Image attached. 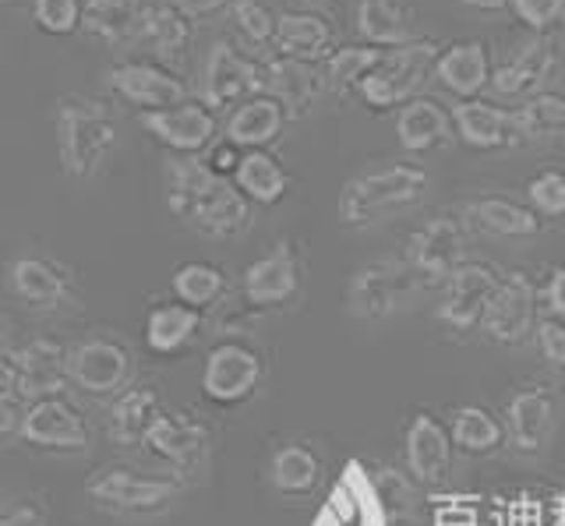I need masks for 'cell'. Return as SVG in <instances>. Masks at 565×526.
<instances>
[{
    "label": "cell",
    "instance_id": "15",
    "mask_svg": "<svg viewBox=\"0 0 565 526\" xmlns=\"http://www.w3.org/2000/svg\"><path fill=\"white\" fill-rule=\"evenodd\" d=\"M8 287L18 301H25L32 308H61L75 301V272L61 266V261H53L50 255H35V251L11 258Z\"/></svg>",
    "mask_w": 565,
    "mask_h": 526
},
{
    "label": "cell",
    "instance_id": "39",
    "mask_svg": "<svg viewBox=\"0 0 565 526\" xmlns=\"http://www.w3.org/2000/svg\"><path fill=\"white\" fill-rule=\"evenodd\" d=\"M318 455L308 446H282L273 455V466H269V477L273 487L279 495H311L318 487Z\"/></svg>",
    "mask_w": 565,
    "mask_h": 526
},
{
    "label": "cell",
    "instance_id": "4",
    "mask_svg": "<svg viewBox=\"0 0 565 526\" xmlns=\"http://www.w3.org/2000/svg\"><path fill=\"white\" fill-rule=\"evenodd\" d=\"M441 54V43L435 40H411L403 46L385 50L382 64L358 85V99L367 110H399L417 93L424 89V82L435 78V61Z\"/></svg>",
    "mask_w": 565,
    "mask_h": 526
},
{
    "label": "cell",
    "instance_id": "24",
    "mask_svg": "<svg viewBox=\"0 0 565 526\" xmlns=\"http://www.w3.org/2000/svg\"><path fill=\"white\" fill-rule=\"evenodd\" d=\"M146 446L159 455V460L173 463L177 470H202L209 455V431L188 414H170L156 420Z\"/></svg>",
    "mask_w": 565,
    "mask_h": 526
},
{
    "label": "cell",
    "instance_id": "19",
    "mask_svg": "<svg viewBox=\"0 0 565 526\" xmlns=\"http://www.w3.org/2000/svg\"><path fill=\"white\" fill-rule=\"evenodd\" d=\"M300 290V258L290 240H279L244 269V297L255 308H279Z\"/></svg>",
    "mask_w": 565,
    "mask_h": 526
},
{
    "label": "cell",
    "instance_id": "49",
    "mask_svg": "<svg viewBox=\"0 0 565 526\" xmlns=\"http://www.w3.org/2000/svg\"><path fill=\"white\" fill-rule=\"evenodd\" d=\"M170 4L181 14H188L191 22H202V19H212V14H220V11H230L237 0H170Z\"/></svg>",
    "mask_w": 565,
    "mask_h": 526
},
{
    "label": "cell",
    "instance_id": "44",
    "mask_svg": "<svg viewBox=\"0 0 565 526\" xmlns=\"http://www.w3.org/2000/svg\"><path fill=\"white\" fill-rule=\"evenodd\" d=\"M32 22L50 36H71L82 29V0H32Z\"/></svg>",
    "mask_w": 565,
    "mask_h": 526
},
{
    "label": "cell",
    "instance_id": "53",
    "mask_svg": "<svg viewBox=\"0 0 565 526\" xmlns=\"http://www.w3.org/2000/svg\"><path fill=\"white\" fill-rule=\"evenodd\" d=\"M0 526H43L40 508H11V513H0Z\"/></svg>",
    "mask_w": 565,
    "mask_h": 526
},
{
    "label": "cell",
    "instance_id": "21",
    "mask_svg": "<svg viewBox=\"0 0 565 526\" xmlns=\"http://www.w3.org/2000/svg\"><path fill=\"white\" fill-rule=\"evenodd\" d=\"M491 50L484 40H456L441 46L435 61V82L446 93H452L459 103L481 99V93L491 85Z\"/></svg>",
    "mask_w": 565,
    "mask_h": 526
},
{
    "label": "cell",
    "instance_id": "8",
    "mask_svg": "<svg viewBox=\"0 0 565 526\" xmlns=\"http://www.w3.org/2000/svg\"><path fill=\"white\" fill-rule=\"evenodd\" d=\"M85 491L99 508H110V513H156V508L170 505L181 487L170 477H146L128 466H106L88 481Z\"/></svg>",
    "mask_w": 565,
    "mask_h": 526
},
{
    "label": "cell",
    "instance_id": "11",
    "mask_svg": "<svg viewBox=\"0 0 565 526\" xmlns=\"http://www.w3.org/2000/svg\"><path fill=\"white\" fill-rule=\"evenodd\" d=\"M106 85L124 99L138 107V114H152V110H170L177 103H188V82L181 75H173L163 64H149V61H124L114 64L106 72Z\"/></svg>",
    "mask_w": 565,
    "mask_h": 526
},
{
    "label": "cell",
    "instance_id": "25",
    "mask_svg": "<svg viewBox=\"0 0 565 526\" xmlns=\"http://www.w3.org/2000/svg\"><path fill=\"white\" fill-rule=\"evenodd\" d=\"M396 138L406 152L424 155V152H435L441 146H449L456 138V125H452V114L441 107L438 99L431 96H417L411 99L406 107H399L396 114Z\"/></svg>",
    "mask_w": 565,
    "mask_h": 526
},
{
    "label": "cell",
    "instance_id": "34",
    "mask_svg": "<svg viewBox=\"0 0 565 526\" xmlns=\"http://www.w3.org/2000/svg\"><path fill=\"white\" fill-rule=\"evenodd\" d=\"M163 417V402L146 385H135V389H124L110 410V434L120 446H138L146 442L156 420Z\"/></svg>",
    "mask_w": 565,
    "mask_h": 526
},
{
    "label": "cell",
    "instance_id": "13",
    "mask_svg": "<svg viewBox=\"0 0 565 526\" xmlns=\"http://www.w3.org/2000/svg\"><path fill=\"white\" fill-rule=\"evenodd\" d=\"M470 244L467 219L459 216H438L431 223H424L420 230L411 237V266L428 279V283H446V279L463 266Z\"/></svg>",
    "mask_w": 565,
    "mask_h": 526
},
{
    "label": "cell",
    "instance_id": "7",
    "mask_svg": "<svg viewBox=\"0 0 565 526\" xmlns=\"http://www.w3.org/2000/svg\"><path fill=\"white\" fill-rule=\"evenodd\" d=\"M131 350L110 336H88L67 346V378L88 396H117L131 382Z\"/></svg>",
    "mask_w": 565,
    "mask_h": 526
},
{
    "label": "cell",
    "instance_id": "5",
    "mask_svg": "<svg viewBox=\"0 0 565 526\" xmlns=\"http://www.w3.org/2000/svg\"><path fill=\"white\" fill-rule=\"evenodd\" d=\"M420 287H428L411 258H375L353 272L347 287V311L361 322H385L417 301Z\"/></svg>",
    "mask_w": 565,
    "mask_h": 526
},
{
    "label": "cell",
    "instance_id": "41",
    "mask_svg": "<svg viewBox=\"0 0 565 526\" xmlns=\"http://www.w3.org/2000/svg\"><path fill=\"white\" fill-rule=\"evenodd\" d=\"M449 434H452V446H459L463 452H473V455H488L502 446L499 420L481 407H459Z\"/></svg>",
    "mask_w": 565,
    "mask_h": 526
},
{
    "label": "cell",
    "instance_id": "48",
    "mask_svg": "<svg viewBox=\"0 0 565 526\" xmlns=\"http://www.w3.org/2000/svg\"><path fill=\"white\" fill-rule=\"evenodd\" d=\"M241 155H244V149L241 146H234L230 138H223V142H216L209 149V155H205V163L220 173V178H230L234 181V173H237V167H241Z\"/></svg>",
    "mask_w": 565,
    "mask_h": 526
},
{
    "label": "cell",
    "instance_id": "46",
    "mask_svg": "<svg viewBox=\"0 0 565 526\" xmlns=\"http://www.w3.org/2000/svg\"><path fill=\"white\" fill-rule=\"evenodd\" d=\"M375 491H379V498H382V505H385V513L388 508H411L414 505V484L403 477L399 470H393V466H379L375 470Z\"/></svg>",
    "mask_w": 565,
    "mask_h": 526
},
{
    "label": "cell",
    "instance_id": "6",
    "mask_svg": "<svg viewBox=\"0 0 565 526\" xmlns=\"http://www.w3.org/2000/svg\"><path fill=\"white\" fill-rule=\"evenodd\" d=\"M562 50L555 32H530V40L512 46V54L491 72V93L499 99H516L526 103L547 89V82L558 75Z\"/></svg>",
    "mask_w": 565,
    "mask_h": 526
},
{
    "label": "cell",
    "instance_id": "42",
    "mask_svg": "<svg viewBox=\"0 0 565 526\" xmlns=\"http://www.w3.org/2000/svg\"><path fill=\"white\" fill-rule=\"evenodd\" d=\"M230 22H234V29L252 46L276 43L279 14L269 4H262V0H237V4L230 8Z\"/></svg>",
    "mask_w": 565,
    "mask_h": 526
},
{
    "label": "cell",
    "instance_id": "18",
    "mask_svg": "<svg viewBox=\"0 0 565 526\" xmlns=\"http://www.w3.org/2000/svg\"><path fill=\"white\" fill-rule=\"evenodd\" d=\"M29 446L40 449H64V452H78L88 446V428L78 417V410L71 407L64 396H46V399H32L29 410H22V431Z\"/></svg>",
    "mask_w": 565,
    "mask_h": 526
},
{
    "label": "cell",
    "instance_id": "29",
    "mask_svg": "<svg viewBox=\"0 0 565 526\" xmlns=\"http://www.w3.org/2000/svg\"><path fill=\"white\" fill-rule=\"evenodd\" d=\"M149 0H82V29L110 46L141 40Z\"/></svg>",
    "mask_w": 565,
    "mask_h": 526
},
{
    "label": "cell",
    "instance_id": "50",
    "mask_svg": "<svg viewBox=\"0 0 565 526\" xmlns=\"http://www.w3.org/2000/svg\"><path fill=\"white\" fill-rule=\"evenodd\" d=\"M544 304L552 308V314L565 319V266H558V269L552 272V279H547V287H544Z\"/></svg>",
    "mask_w": 565,
    "mask_h": 526
},
{
    "label": "cell",
    "instance_id": "28",
    "mask_svg": "<svg viewBox=\"0 0 565 526\" xmlns=\"http://www.w3.org/2000/svg\"><path fill=\"white\" fill-rule=\"evenodd\" d=\"M273 46L282 57L326 64V57L335 50V29L318 11H287V14H279Z\"/></svg>",
    "mask_w": 565,
    "mask_h": 526
},
{
    "label": "cell",
    "instance_id": "31",
    "mask_svg": "<svg viewBox=\"0 0 565 526\" xmlns=\"http://www.w3.org/2000/svg\"><path fill=\"white\" fill-rule=\"evenodd\" d=\"M463 219L481 226L484 234L505 237V240H530L541 234V216L530 205H520L502 195H488V198H473L463 208Z\"/></svg>",
    "mask_w": 565,
    "mask_h": 526
},
{
    "label": "cell",
    "instance_id": "16",
    "mask_svg": "<svg viewBox=\"0 0 565 526\" xmlns=\"http://www.w3.org/2000/svg\"><path fill=\"white\" fill-rule=\"evenodd\" d=\"M537 325V290L523 272L505 276L499 290H494L488 314H484V329L494 343L502 346H516L530 336V329Z\"/></svg>",
    "mask_w": 565,
    "mask_h": 526
},
{
    "label": "cell",
    "instance_id": "40",
    "mask_svg": "<svg viewBox=\"0 0 565 526\" xmlns=\"http://www.w3.org/2000/svg\"><path fill=\"white\" fill-rule=\"evenodd\" d=\"M170 287L177 293V301L202 311L209 304H216L223 290H226V276L220 266H212V261H184L181 269L173 272Z\"/></svg>",
    "mask_w": 565,
    "mask_h": 526
},
{
    "label": "cell",
    "instance_id": "55",
    "mask_svg": "<svg viewBox=\"0 0 565 526\" xmlns=\"http://www.w3.org/2000/svg\"><path fill=\"white\" fill-rule=\"evenodd\" d=\"M4 343H8V322L0 319V346H4Z\"/></svg>",
    "mask_w": 565,
    "mask_h": 526
},
{
    "label": "cell",
    "instance_id": "38",
    "mask_svg": "<svg viewBox=\"0 0 565 526\" xmlns=\"http://www.w3.org/2000/svg\"><path fill=\"white\" fill-rule=\"evenodd\" d=\"M523 142H555L565 138V93L544 89L516 107Z\"/></svg>",
    "mask_w": 565,
    "mask_h": 526
},
{
    "label": "cell",
    "instance_id": "1",
    "mask_svg": "<svg viewBox=\"0 0 565 526\" xmlns=\"http://www.w3.org/2000/svg\"><path fill=\"white\" fill-rule=\"evenodd\" d=\"M167 205L177 219L209 237H237L252 223V202L241 187L220 178L202 155H173L163 163Z\"/></svg>",
    "mask_w": 565,
    "mask_h": 526
},
{
    "label": "cell",
    "instance_id": "23",
    "mask_svg": "<svg viewBox=\"0 0 565 526\" xmlns=\"http://www.w3.org/2000/svg\"><path fill=\"white\" fill-rule=\"evenodd\" d=\"M558 417V399L544 385H526L509 399V438L520 452H541Z\"/></svg>",
    "mask_w": 565,
    "mask_h": 526
},
{
    "label": "cell",
    "instance_id": "17",
    "mask_svg": "<svg viewBox=\"0 0 565 526\" xmlns=\"http://www.w3.org/2000/svg\"><path fill=\"white\" fill-rule=\"evenodd\" d=\"M262 382V361L255 357V350H247L241 343H223L205 357L202 372V393L212 402H244L258 389Z\"/></svg>",
    "mask_w": 565,
    "mask_h": 526
},
{
    "label": "cell",
    "instance_id": "9",
    "mask_svg": "<svg viewBox=\"0 0 565 526\" xmlns=\"http://www.w3.org/2000/svg\"><path fill=\"white\" fill-rule=\"evenodd\" d=\"M262 93V64H255L234 43H212L205 67H202V103L209 110L241 107L252 96Z\"/></svg>",
    "mask_w": 565,
    "mask_h": 526
},
{
    "label": "cell",
    "instance_id": "52",
    "mask_svg": "<svg viewBox=\"0 0 565 526\" xmlns=\"http://www.w3.org/2000/svg\"><path fill=\"white\" fill-rule=\"evenodd\" d=\"M22 431V410L14 407V399H0V438Z\"/></svg>",
    "mask_w": 565,
    "mask_h": 526
},
{
    "label": "cell",
    "instance_id": "27",
    "mask_svg": "<svg viewBox=\"0 0 565 526\" xmlns=\"http://www.w3.org/2000/svg\"><path fill=\"white\" fill-rule=\"evenodd\" d=\"M18 378H22V396L25 399H46L61 396L67 378V350L53 340H32L29 346L14 350Z\"/></svg>",
    "mask_w": 565,
    "mask_h": 526
},
{
    "label": "cell",
    "instance_id": "45",
    "mask_svg": "<svg viewBox=\"0 0 565 526\" xmlns=\"http://www.w3.org/2000/svg\"><path fill=\"white\" fill-rule=\"evenodd\" d=\"M509 8L530 32H541V36L565 22V0H509Z\"/></svg>",
    "mask_w": 565,
    "mask_h": 526
},
{
    "label": "cell",
    "instance_id": "3",
    "mask_svg": "<svg viewBox=\"0 0 565 526\" xmlns=\"http://www.w3.org/2000/svg\"><path fill=\"white\" fill-rule=\"evenodd\" d=\"M53 128L61 170L78 184L96 181L120 138L114 110L88 96H64L53 110Z\"/></svg>",
    "mask_w": 565,
    "mask_h": 526
},
{
    "label": "cell",
    "instance_id": "26",
    "mask_svg": "<svg viewBox=\"0 0 565 526\" xmlns=\"http://www.w3.org/2000/svg\"><path fill=\"white\" fill-rule=\"evenodd\" d=\"M452 434L431 414H417L406 428V470L420 484H438L449 473Z\"/></svg>",
    "mask_w": 565,
    "mask_h": 526
},
{
    "label": "cell",
    "instance_id": "33",
    "mask_svg": "<svg viewBox=\"0 0 565 526\" xmlns=\"http://www.w3.org/2000/svg\"><path fill=\"white\" fill-rule=\"evenodd\" d=\"M234 184L241 187V195L255 205H276L290 191V173L282 170V163L273 152L265 149H247L241 155V167L234 173Z\"/></svg>",
    "mask_w": 565,
    "mask_h": 526
},
{
    "label": "cell",
    "instance_id": "2",
    "mask_svg": "<svg viewBox=\"0 0 565 526\" xmlns=\"http://www.w3.org/2000/svg\"><path fill=\"white\" fill-rule=\"evenodd\" d=\"M428 187L431 173L420 163L399 160L371 167L343 184L340 198H335V216H340L347 230H371V226L411 213L414 205L424 202Z\"/></svg>",
    "mask_w": 565,
    "mask_h": 526
},
{
    "label": "cell",
    "instance_id": "35",
    "mask_svg": "<svg viewBox=\"0 0 565 526\" xmlns=\"http://www.w3.org/2000/svg\"><path fill=\"white\" fill-rule=\"evenodd\" d=\"M199 329H202V311H194L181 301L159 304L146 319V343L152 354H177V350H184L194 340Z\"/></svg>",
    "mask_w": 565,
    "mask_h": 526
},
{
    "label": "cell",
    "instance_id": "54",
    "mask_svg": "<svg viewBox=\"0 0 565 526\" xmlns=\"http://www.w3.org/2000/svg\"><path fill=\"white\" fill-rule=\"evenodd\" d=\"M459 4H467L473 11H502L509 8V0H459Z\"/></svg>",
    "mask_w": 565,
    "mask_h": 526
},
{
    "label": "cell",
    "instance_id": "10",
    "mask_svg": "<svg viewBox=\"0 0 565 526\" xmlns=\"http://www.w3.org/2000/svg\"><path fill=\"white\" fill-rule=\"evenodd\" d=\"M138 120L173 155H202L205 149L216 146V131H220L216 110H209L202 99L177 103L170 110L138 114Z\"/></svg>",
    "mask_w": 565,
    "mask_h": 526
},
{
    "label": "cell",
    "instance_id": "22",
    "mask_svg": "<svg viewBox=\"0 0 565 526\" xmlns=\"http://www.w3.org/2000/svg\"><path fill=\"white\" fill-rule=\"evenodd\" d=\"M452 125H456V135L463 138L470 149H481V152L509 149V146L523 142L516 110L499 107V103H488V99H463V103H456Z\"/></svg>",
    "mask_w": 565,
    "mask_h": 526
},
{
    "label": "cell",
    "instance_id": "37",
    "mask_svg": "<svg viewBox=\"0 0 565 526\" xmlns=\"http://www.w3.org/2000/svg\"><path fill=\"white\" fill-rule=\"evenodd\" d=\"M194 36V22L188 14L177 11L170 0H159L149 4L146 11V25H141V40H146L159 57H177L191 46Z\"/></svg>",
    "mask_w": 565,
    "mask_h": 526
},
{
    "label": "cell",
    "instance_id": "30",
    "mask_svg": "<svg viewBox=\"0 0 565 526\" xmlns=\"http://www.w3.org/2000/svg\"><path fill=\"white\" fill-rule=\"evenodd\" d=\"M287 110H282V103L273 99V96H252L247 103H241V107L230 114L226 120V138L234 146H241L244 152L247 149H265L273 146L276 138L282 135V128H287Z\"/></svg>",
    "mask_w": 565,
    "mask_h": 526
},
{
    "label": "cell",
    "instance_id": "12",
    "mask_svg": "<svg viewBox=\"0 0 565 526\" xmlns=\"http://www.w3.org/2000/svg\"><path fill=\"white\" fill-rule=\"evenodd\" d=\"M326 89H329L326 72L311 61H297L282 54L262 61V93L279 99L290 120H305L308 114H315Z\"/></svg>",
    "mask_w": 565,
    "mask_h": 526
},
{
    "label": "cell",
    "instance_id": "43",
    "mask_svg": "<svg viewBox=\"0 0 565 526\" xmlns=\"http://www.w3.org/2000/svg\"><path fill=\"white\" fill-rule=\"evenodd\" d=\"M526 202L541 219L565 216V173L555 170V167L534 173L530 184H526Z\"/></svg>",
    "mask_w": 565,
    "mask_h": 526
},
{
    "label": "cell",
    "instance_id": "47",
    "mask_svg": "<svg viewBox=\"0 0 565 526\" xmlns=\"http://www.w3.org/2000/svg\"><path fill=\"white\" fill-rule=\"evenodd\" d=\"M537 343H541L544 361L558 367V372H565V325L558 319L537 322Z\"/></svg>",
    "mask_w": 565,
    "mask_h": 526
},
{
    "label": "cell",
    "instance_id": "14",
    "mask_svg": "<svg viewBox=\"0 0 565 526\" xmlns=\"http://www.w3.org/2000/svg\"><path fill=\"white\" fill-rule=\"evenodd\" d=\"M502 279L494 276V269L477 266V261H463L449 279H446V293H441L438 304V319L456 332H470L484 325V314L494 290H499Z\"/></svg>",
    "mask_w": 565,
    "mask_h": 526
},
{
    "label": "cell",
    "instance_id": "32",
    "mask_svg": "<svg viewBox=\"0 0 565 526\" xmlns=\"http://www.w3.org/2000/svg\"><path fill=\"white\" fill-rule=\"evenodd\" d=\"M353 22L367 46L393 50L414 40V19L399 0H353Z\"/></svg>",
    "mask_w": 565,
    "mask_h": 526
},
{
    "label": "cell",
    "instance_id": "51",
    "mask_svg": "<svg viewBox=\"0 0 565 526\" xmlns=\"http://www.w3.org/2000/svg\"><path fill=\"white\" fill-rule=\"evenodd\" d=\"M14 396H22L18 364H14V357H0V399H14Z\"/></svg>",
    "mask_w": 565,
    "mask_h": 526
},
{
    "label": "cell",
    "instance_id": "36",
    "mask_svg": "<svg viewBox=\"0 0 565 526\" xmlns=\"http://www.w3.org/2000/svg\"><path fill=\"white\" fill-rule=\"evenodd\" d=\"M385 50L382 46H335L332 54L326 57L322 72H326V85L335 93V96H358V85L375 72L382 64Z\"/></svg>",
    "mask_w": 565,
    "mask_h": 526
},
{
    "label": "cell",
    "instance_id": "20",
    "mask_svg": "<svg viewBox=\"0 0 565 526\" xmlns=\"http://www.w3.org/2000/svg\"><path fill=\"white\" fill-rule=\"evenodd\" d=\"M311 526H385V505L361 463H350Z\"/></svg>",
    "mask_w": 565,
    "mask_h": 526
}]
</instances>
